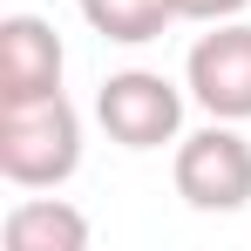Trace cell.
<instances>
[{
  "label": "cell",
  "mask_w": 251,
  "mask_h": 251,
  "mask_svg": "<svg viewBox=\"0 0 251 251\" xmlns=\"http://www.w3.org/2000/svg\"><path fill=\"white\" fill-rule=\"evenodd\" d=\"M82 170V116L68 95L0 102V176L14 190H61Z\"/></svg>",
  "instance_id": "obj_1"
},
{
  "label": "cell",
  "mask_w": 251,
  "mask_h": 251,
  "mask_svg": "<svg viewBox=\"0 0 251 251\" xmlns=\"http://www.w3.org/2000/svg\"><path fill=\"white\" fill-rule=\"evenodd\" d=\"M170 183L176 197L204 217H231L251 204V143L238 136V123H217L176 136V156H170Z\"/></svg>",
  "instance_id": "obj_2"
},
{
  "label": "cell",
  "mask_w": 251,
  "mask_h": 251,
  "mask_svg": "<svg viewBox=\"0 0 251 251\" xmlns=\"http://www.w3.org/2000/svg\"><path fill=\"white\" fill-rule=\"evenodd\" d=\"M183 95L190 88H176L156 68H123L95 88V123L123 150H163L183 136Z\"/></svg>",
  "instance_id": "obj_3"
},
{
  "label": "cell",
  "mask_w": 251,
  "mask_h": 251,
  "mask_svg": "<svg viewBox=\"0 0 251 251\" xmlns=\"http://www.w3.org/2000/svg\"><path fill=\"white\" fill-rule=\"evenodd\" d=\"M183 88L217 123H251V21H217L210 34H197Z\"/></svg>",
  "instance_id": "obj_4"
},
{
  "label": "cell",
  "mask_w": 251,
  "mask_h": 251,
  "mask_svg": "<svg viewBox=\"0 0 251 251\" xmlns=\"http://www.w3.org/2000/svg\"><path fill=\"white\" fill-rule=\"evenodd\" d=\"M61 34L48 27L41 14H7L0 21V102H41L61 95Z\"/></svg>",
  "instance_id": "obj_5"
},
{
  "label": "cell",
  "mask_w": 251,
  "mask_h": 251,
  "mask_svg": "<svg viewBox=\"0 0 251 251\" xmlns=\"http://www.w3.org/2000/svg\"><path fill=\"white\" fill-rule=\"evenodd\" d=\"M7 251H88V217L61 197H21L0 224Z\"/></svg>",
  "instance_id": "obj_6"
},
{
  "label": "cell",
  "mask_w": 251,
  "mask_h": 251,
  "mask_svg": "<svg viewBox=\"0 0 251 251\" xmlns=\"http://www.w3.org/2000/svg\"><path fill=\"white\" fill-rule=\"evenodd\" d=\"M82 21L116 48H143V41H163V27H176V0H75Z\"/></svg>",
  "instance_id": "obj_7"
},
{
  "label": "cell",
  "mask_w": 251,
  "mask_h": 251,
  "mask_svg": "<svg viewBox=\"0 0 251 251\" xmlns=\"http://www.w3.org/2000/svg\"><path fill=\"white\" fill-rule=\"evenodd\" d=\"M251 0H176V14L183 21H204V27H217V21H238Z\"/></svg>",
  "instance_id": "obj_8"
}]
</instances>
